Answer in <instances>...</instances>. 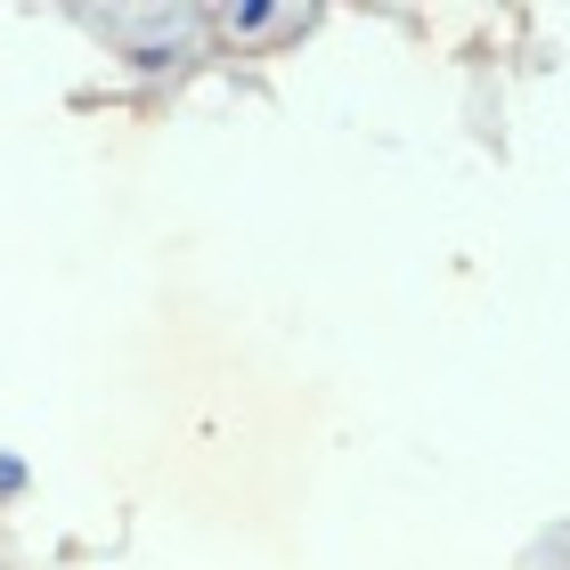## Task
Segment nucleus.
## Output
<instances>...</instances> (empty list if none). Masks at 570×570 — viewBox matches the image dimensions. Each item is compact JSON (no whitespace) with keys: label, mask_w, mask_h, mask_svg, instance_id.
Segmentation results:
<instances>
[{"label":"nucleus","mask_w":570,"mask_h":570,"mask_svg":"<svg viewBox=\"0 0 570 570\" xmlns=\"http://www.w3.org/2000/svg\"><path fill=\"white\" fill-rule=\"evenodd\" d=\"M285 24V9H269V0H237L228 9V33H277Z\"/></svg>","instance_id":"obj_1"},{"label":"nucleus","mask_w":570,"mask_h":570,"mask_svg":"<svg viewBox=\"0 0 570 570\" xmlns=\"http://www.w3.org/2000/svg\"><path fill=\"white\" fill-rule=\"evenodd\" d=\"M17 489H24V456L0 449V498H17Z\"/></svg>","instance_id":"obj_3"},{"label":"nucleus","mask_w":570,"mask_h":570,"mask_svg":"<svg viewBox=\"0 0 570 570\" xmlns=\"http://www.w3.org/2000/svg\"><path fill=\"white\" fill-rule=\"evenodd\" d=\"M131 66H139V73H171V66H179V49H164V41H139V49H131Z\"/></svg>","instance_id":"obj_2"}]
</instances>
